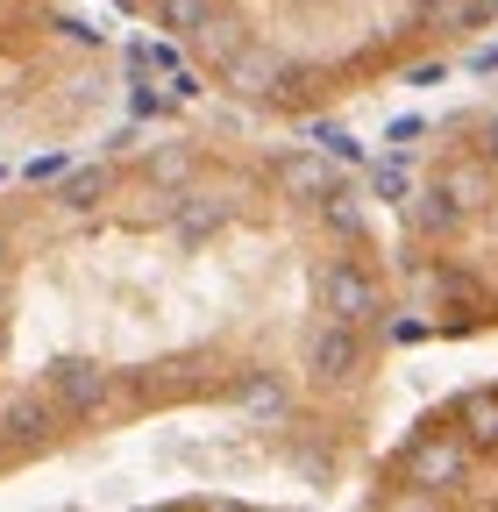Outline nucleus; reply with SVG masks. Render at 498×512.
Returning <instances> with one entry per match:
<instances>
[{
	"label": "nucleus",
	"instance_id": "nucleus-1",
	"mask_svg": "<svg viewBox=\"0 0 498 512\" xmlns=\"http://www.w3.org/2000/svg\"><path fill=\"white\" fill-rule=\"evenodd\" d=\"M363 185L264 128L193 121L0 185V484L157 420H249L356 484L399 349Z\"/></svg>",
	"mask_w": 498,
	"mask_h": 512
},
{
	"label": "nucleus",
	"instance_id": "nucleus-2",
	"mask_svg": "<svg viewBox=\"0 0 498 512\" xmlns=\"http://www.w3.org/2000/svg\"><path fill=\"white\" fill-rule=\"evenodd\" d=\"M228 114L328 121L498 36V0H114Z\"/></svg>",
	"mask_w": 498,
	"mask_h": 512
},
{
	"label": "nucleus",
	"instance_id": "nucleus-3",
	"mask_svg": "<svg viewBox=\"0 0 498 512\" xmlns=\"http://www.w3.org/2000/svg\"><path fill=\"white\" fill-rule=\"evenodd\" d=\"M385 207L399 328L427 342L498 335V93L420 128Z\"/></svg>",
	"mask_w": 498,
	"mask_h": 512
},
{
	"label": "nucleus",
	"instance_id": "nucleus-4",
	"mask_svg": "<svg viewBox=\"0 0 498 512\" xmlns=\"http://www.w3.org/2000/svg\"><path fill=\"white\" fill-rule=\"evenodd\" d=\"M114 107V50L79 0H0V143H72Z\"/></svg>",
	"mask_w": 498,
	"mask_h": 512
},
{
	"label": "nucleus",
	"instance_id": "nucleus-5",
	"mask_svg": "<svg viewBox=\"0 0 498 512\" xmlns=\"http://www.w3.org/2000/svg\"><path fill=\"white\" fill-rule=\"evenodd\" d=\"M356 498L406 512H498V377L413 413V427L356 470Z\"/></svg>",
	"mask_w": 498,
	"mask_h": 512
}]
</instances>
